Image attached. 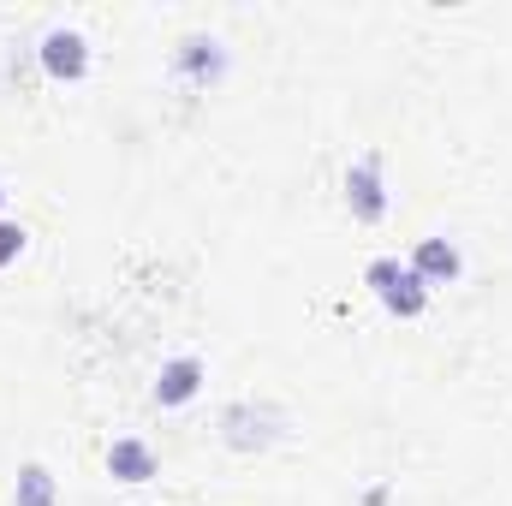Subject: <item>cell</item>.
I'll return each mask as SVG.
<instances>
[{
  "mask_svg": "<svg viewBox=\"0 0 512 506\" xmlns=\"http://www.w3.org/2000/svg\"><path fill=\"white\" fill-rule=\"evenodd\" d=\"M42 66H48L54 78H84V66H90L84 36H78V30H54V36L42 42Z\"/></svg>",
  "mask_w": 512,
  "mask_h": 506,
  "instance_id": "3",
  "label": "cell"
},
{
  "mask_svg": "<svg viewBox=\"0 0 512 506\" xmlns=\"http://www.w3.org/2000/svg\"><path fill=\"white\" fill-rule=\"evenodd\" d=\"M346 203H352V215H358V221H382V215H387L382 161H376V155H364V161L346 173Z\"/></svg>",
  "mask_w": 512,
  "mask_h": 506,
  "instance_id": "2",
  "label": "cell"
},
{
  "mask_svg": "<svg viewBox=\"0 0 512 506\" xmlns=\"http://www.w3.org/2000/svg\"><path fill=\"white\" fill-rule=\"evenodd\" d=\"M0 197H6V191H0Z\"/></svg>",
  "mask_w": 512,
  "mask_h": 506,
  "instance_id": "9",
  "label": "cell"
},
{
  "mask_svg": "<svg viewBox=\"0 0 512 506\" xmlns=\"http://www.w3.org/2000/svg\"><path fill=\"white\" fill-rule=\"evenodd\" d=\"M18 506H54V477L42 465H24L18 471Z\"/></svg>",
  "mask_w": 512,
  "mask_h": 506,
  "instance_id": "7",
  "label": "cell"
},
{
  "mask_svg": "<svg viewBox=\"0 0 512 506\" xmlns=\"http://www.w3.org/2000/svg\"><path fill=\"white\" fill-rule=\"evenodd\" d=\"M370 286H376V298H382L393 316H423V304H429V286L411 274V262H393V256H376L370 262V274H364Z\"/></svg>",
  "mask_w": 512,
  "mask_h": 506,
  "instance_id": "1",
  "label": "cell"
},
{
  "mask_svg": "<svg viewBox=\"0 0 512 506\" xmlns=\"http://www.w3.org/2000/svg\"><path fill=\"white\" fill-rule=\"evenodd\" d=\"M411 274H417L423 286H447V280L459 274V251H453L447 239H423V245L411 251Z\"/></svg>",
  "mask_w": 512,
  "mask_h": 506,
  "instance_id": "4",
  "label": "cell"
},
{
  "mask_svg": "<svg viewBox=\"0 0 512 506\" xmlns=\"http://www.w3.org/2000/svg\"><path fill=\"white\" fill-rule=\"evenodd\" d=\"M197 381H203V358H173L161 381H155V399L161 405H185L191 393H197Z\"/></svg>",
  "mask_w": 512,
  "mask_h": 506,
  "instance_id": "5",
  "label": "cell"
},
{
  "mask_svg": "<svg viewBox=\"0 0 512 506\" xmlns=\"http://www.w3.org/2000/svg\"><path fill=\"white\" fill-rule=\"evenodd\" d=\"M108 471H114L120 483H143V477H155V453H149L143 441H114V447H108Z\"/></svg>",
  "mask_w": 512,
  "mask_h": 506,
  "instance_id": "6",
  "label": "cell"
},
{
  "mask_svg": "<svg viewBox=\"0 0 512 506\" xmlns=\"http://www.w3.org/2000/svg\"><path fill=\"white\" fill-rule=\"evenodd\" d=\"M18 251H24V227H18V221H0V268H6Z\"/></svg>",
  "mask_w": 512,
  "mask_h": 506,
  "instance_id": "8",
  "label": "cell"
}]
</instances>
